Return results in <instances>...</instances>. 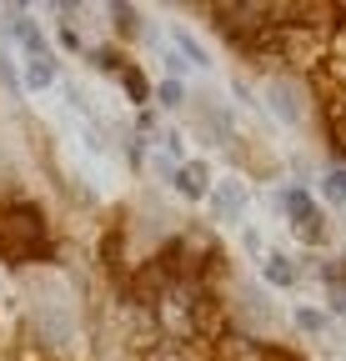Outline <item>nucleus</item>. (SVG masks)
<instances>
[{
	"instance_id": "nucleus-12",
	"label": "nucleus",
	"mask_w": 346,
	"mask_h": 361,
	"mask_svg": "<svg viewBox=\"0 0 346 361\" xmlns=\"http://www.w3.org/2000/svg\"><path fill=\"white\" fill-rule=\"evenodd\" d=\"M116 30H121V35H131V30H136V11L116 6Z\"/></svg>"
},
{
	"instance_id": "nucleus-2",
	"label": "nucleus",
	"mask_w": 346,
	"mask_h": 361,
	"mask_svg": "<svg viewBox=\"0 0 346 361\" xmlns=\"http://www.w3.org/2000/svg\"><path fill=\"white\" fill-rule=\"evenodd\" d=\"M241 206H246V186H241V180H216V191H211V211H216V221H236Z\"/></svg>"
},
{
	"instance_id": "nucleus-5",
	"label": "nucleus",
	"mask_w": 346,
	"mask_h": 361,
	"mask_svg": "<svg viewBox=\"0 0 346 361\" xmlns=\"http://www.w3.org/2000/svg\"><path fill=\"white\" fill-rule=\"evenodd\" d=\"M261 276H266L271 286H296V281H301V266H296L291 256H266V261H261Z\"/></svg>"
},
{
	"instance_id": "nucleus-1",
	"label": "nucleus",
	"mask_w": 346,
	"mask_h": 361,
	"mask_svg": "<svg viewBox=\"0 0 346 361\" xmlns=\"http://www.w3.org/2000/svg\"><path fill=\"white\" fill-rule=\"evenodd\" d=\"M0 246L11 256H51V231H46V216L35 206H11L0 211Z\"/></svg>"
},
{
	"instance_id": "nucleus-4",
	"label": "nucleus",
	"mask_w": 346,
	"mask_h": 361,
	"mask_svg": "<svg viewBox=\"0 0 346 361\" xmlns=\"http://www.w3.org/2000/svg\"><path fill=\"white\" fill-rule=\"evenodd\" d=\"M171 51H181V56H186V66H196V71H206V66H211L206 45H201V40H196L191 30H181V25L171 30Z\"/></svg>"
},
{
	"instance_id": "nucleus-3",
	"label": "nucleus",
	"mask_w": 346,
	"mask_h": 361,
	"mask_svg": "<svg viewBox=\"0 0 346 361\" xmlns=\"http://www.w3.org/2000/svg\"><path fill=\"white\" fill-rule=\"evenodd\" d=\"M171 186H176L181 196H191V201H201V196H211V171H206L201 161H181Z\"/></svg>"
},
{
	"instance_id": "nucleus-9",
	"label": "nucleus",
	"mask_w": 346,
	"mask_h": 361,
	"mask_svg": "<svg viewBox=\"0 0 346 361\" xmlns=\"http://www.w3.org/2000/svg\"><path fill=\"white\" fill-rule=\"evenodd\" d=\"M296 326L307 331V336H316V331H326V316L311 311V306H296Z\"/></svg>"
},
{
	"instance_id": "nucleus-7",
	"label": "nucleus",
	"mask_w": 346,
	"mask_h": 361,
	"mask_svg": "<svg viewBox=\"0 0 346 361\" xmlns=\"http://www.w3.org/2000/svg\"><path fill=\"white\" fill-rule=\"evenodd\" d=\"M321 201H326V206H346V166L321 176Z\"/></svg>"
},
{
	"instance_id": "nucleus-10",
	"label": "nucleus",
	"mask_w": 346,
	"mask_h": 361,
	"mask_svg": "<svg viewBox=\"0 0 346 361\" xmlns=\"http://www.w3.org/2000/svg\"><path fill=\"white\" fill-rule=\"evenodd\" d=\"M156 101H161V106H181V101H186V85H181V80H161V85H156Z\"/></svg>"
},
{
	"instance_id": "nucleus-13",
	"label": "nucleus",
	"mask_w": 346,
	"mask_h": 361,
	"mask_svg": "<svg viewBox=\"0 0 346 361\" xmlns=\"http://www.w3.org/2000/svg\"><path fill=\"white\" fill-rule=\"evenodd\" d=\"M331 311H341V316H346V286H341V281L331 286Z\"/></svg>"
},
{
	"instance_id": "nucleus-11",
	"label": "nucleus",
	"mask_w": 346,
	"mask_h": 361,
	"mask_svg": "<svg viewBox=\"0 0 346 361\" xmlns=\"http://www.w3.org/2000/svg\"><path fill=\"white\" fill-rule=\"evenodd\" d=\"M121 85H125V90H131V96H136V101H146V96H151V85L141 80V71H121Z\"/></svg>"
},
{
	"instance_id": "nucleus-8",
	"label": "nucleus",
	"mask_w": 346,
	"mask_h": 361,
	"mask_svg": "<svg viewBox=\"0 0 346 361\" xmlns=\"http://www.w3.org/2000/svg\"><path fill=\"white\" fill-rule=\"evenodd\" d=\"M25 85H30V90L56 85V66H51V56H40V61H30V66H25Z\"/></svg>"
},
{
	"instance_id": "nucleus-6",
	"label": "nucleus",
	"mask_w": 346,
	"mask_h": 361,
	"mask_svg": "<svg viewBox=\"0 0 346 361\" xmlns=\"http://www.w3.org/2000/svg\"><path fill=\"white\" fill-rule=\"evenodd\" d=\"M271 106H276V116H281V121H301V101H296V90H291L286 80H276V85H271Z\"/></svg>"
}]
</instances>
